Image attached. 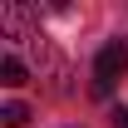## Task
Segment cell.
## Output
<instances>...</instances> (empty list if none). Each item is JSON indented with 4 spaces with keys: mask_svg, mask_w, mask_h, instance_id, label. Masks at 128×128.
Segmentation results:
<instances>
[{
    "mask_svg": "<svg viewBox=\"0 0 128 128\" xmlns=\"http://www.w3.org/2000/svg\"><path fill=\"white\" fill-rule=\"evenodd\" d=\"M128 69V40H108V44L98 49V59H94V94L98 98H108L113 79Z\"/></svg>",
    "mask_w": 128,
    "mask_h": 128,
    "instance_id": "1",
    "label": "cell"
},
{
    "mask_svg": "<svg viewBox=\"0 0 128 128\" xmlns=\"http://www.w3.org/2000/svg\"><path fill=\"white\" fill-rule=\"evenodd\" d=\"M0 84H25V64H20V54L15 49H5V59H0Z\"/></svg>",
    "mask_w": 128,
    "mask_h": 128,
    "instance_id": "2",
    "label": "cell"
},
{
    "mask_svg": "<svg viewBox=\"0 0 128 128\" xmlns=\"http://www.w3.org/2000/svg\"><path fill=\"white\" fill-rule=\"evenodd\" d=\"M0 123L5 128H25L30 123V108H25V104H5V108H0Z\"/></svg>",
    "mask_w": 128,
    "mask_h": 128,
    "instance_id": "3",
    "label": "cell"
},
{
    "mask_svg": "<svg viewBox=\"0 0 128 128\" xmlns=\"http://www.w3.org/2000/svg\"><path fill=\"white\" fill-rule=\"evenodd\" d=\"M113 128H128V108H113Z\"/></svg>",
    "mask_w": 128,
    "mask_h": 128,
    "instance_id": "4",
    "label": "cell"
}]
</instances>
